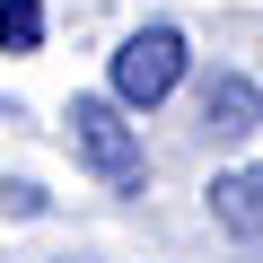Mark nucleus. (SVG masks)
<instances>
[{"label":"nucleus","mask_w":263,"mask_h":263,"mask_svg":"<svg viewBox=\"0 0 263 263\" xmlns=\"http://www.w3.org/2000/svg\"><path fill=\"white\" fill-rule=\"evenodd\" d=\"M70 149H79V167L105 193H141L149 184L141 123H132V105H114V97H70Z\"/></svg>","instance_id":"nucleus-1"},{"label":"nucleus","mask_w":263,"mask_h":263,"mask_svg":"<svg viewBox=\"0 0 263 263\" xmlns=\"http://www.w3.org/2000/svg\"><path fill=\"white\" fill-rule=\"evenodd\" d=\"M184 27H132L123 44H114V70H105V97L114 105H132V114H149V105H167L176 97V79H184Z\"/></svg>","instance_id":"nucleus-2"},{"label":"nucleus","mask_w":263,"mask_h":263,"mask_svg":"<svg viewBox=\"0 0 263 263\" xmlns=\"http://www.w3.org/2000/svg\"><path fill=\"white\" fill-rule=\"evenodd\" d=\"M254 132H263V88L246 70H211L202 79V141L237 149V141H254Z\"/></svg>","instance_id":"nucleus-3"},{"label":"nucleus","mask_w":263,"mask_h":263,"mask_svg":"<svg viewBox=\"0 0 263 263\" xmlns=\"http://www.w3.org/2000/svg\"><path fill=\"white\" fill-rule=\"evenodd\" d=\"M211 219L228 228V237H263V167H228V176H211Z\"/></svg>","instance_id":"nucleus-4"},{"label":"nucleus","mask_w":263,"mask_h":263,"mask_svg":"<svg viewBox=\"0 0 263 263\" xmlns=\"http://www.w3.org/2000/svg\"><path fill=\"white\" fill-rule=\"evenodd\" d=\"M44 44V0H0V53H35Z\"/></svg>","instance_id":"nucleus-5"},{"label":"nucleus","mask_w":263,"mask_h":263,"mask_svg":"<svg viewBox=\"0 0 263 263\" xmlns=\"http://www.w3.org/2000/svg\"><path fill=\"white\" fill-rule=\"evenodd\" d=\"M0 211H9V219H44V193L18 184V176H0Z\"/></svg>","instance_id":"nucleus-6"}]
</instances>
